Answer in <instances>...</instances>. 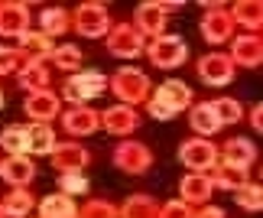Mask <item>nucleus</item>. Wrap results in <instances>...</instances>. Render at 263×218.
<instances>
[{"instance_id": "cd10ccee", "label": "nucleus", "mask_w": 263, "mask_h": 218, "mask_svg": "<svg viewBox=\"0 0 263 218\" xmlns=\"http://www.w3.org/2000/svg\"><path fill=\"white\" fill-rule=\"evenodd\" d=\"M39 212H43V218H75V205L68 195H49V199L39 205Z\"/></svg>"}, {"instance_id": "f257e3e1", "label": "nucleus", "mask_w": 263, "mask_h": 218, "mask_svg": "<svg viewBox=\"0 0 263 218\" xmlns=\"http://www.w3.org/2000/svg\"><path fill=\"white\" fill-rule=\"evenodd\" d=\"M110 88H114V95L120 101L127 104H140L149 92V78L143 72H137V68H120V72L110 78Z\"/></svg>"}, {"instance_id": "bb28decb", "label": "nucleus", "mask_w": 263, "mask_h": 218, "mask_svg": "<svg viewBox=\"0 0 263 218\" xmlns=\"http://www.w3.org/2000/svg\"><path fill=\"white\" fill-rule=\"evenodd\" d=\"M231 20H237V23L257 29L263 23V4H257V0H240V4L234 7V13H231Z\"/></svg>"}, {"instance_id": "393cba45", "label": "nucleus", "mask_w": 263, "mask_h": 218, "mask_svg": "<svg viewBox=\"0 0 263 218\" xmlns=\"http://www.w3.org/2000/svg\"><path fill=\"white\" fill-rule=\"evenodd\" d=\"M192 127H195L198 134H208V137L221 131V121H218V114H215V107H211V101L195 104V111H192Z\"/></svg>"}, {"instance_id": "a878e982", "label": "nucleus", "mask_w": 263, "mask_h": 218, "mask_svg": "<svg viewBox=\"0 0 263 218\" xmlns=\"http://www.w3.org/2000/svg\"><path fill=\"white\" fill-rule=\"evenodd\" d=\"M120 218H159V209H156L153 199H146V195H134V199L124 202Z\"/></svg>"}, {"instance_id": "9b49d317", "label": "nucleus", "mask_w": 263, "mask_h": 218, "mask_svg": "<svg viewBox=\"0 0 263 218\" xmlns=\"http://www.w3.org/2000/svg\"><path fill=\"white\" fill-rule=\"evenodd\" d=\"M62 124H65V131H68V134L85 137V134H95L101 121H98V111H91V107L78 104V107H72V111L62 117Z\"/></svg>"}, {"instance_id": "f8f14e48", "label": "nucleus", "mask_w": 263, "mask_h": 218, "mask_svg": "<svg viewBox=\"0 0 263 218\" xmlns=\"http://www.w3.org/2000/svg\"><path fill=\"white\" fill-rule=\"evenodd\" d=\"M163 23H166L163 4H140V10H137V33L159 36L163 33Z\"/></svg>"}, {"instance_id": "b1692460", "label": "nucleus", "mask_w": 263, "mask_h": 218, "mask_svg": "<svg viewBox=\"0 0 263 218\" xmlns=\"http://www.w3.org/2000/svg\"><path fill=\"white\" fill-rule=\"evenodd\" d=\"M257 160V150H254V143L244 140V137H237V140H228L224 147V163H234V166H247Z\"/></svg>"}, {"instance_id": "a211bd4d", "label": "nucleus", "mask_w": 263, "mask_h": 218, "mask_svg": "<svg viewBox=\"0 0 263 218\" xmlns=\"http://www.w3.org/2000/svg\"><path fill=\"white\" fill-rule=\"evenodd\" d=\"M20 52H23L26 62H39V59L52 56V46H49L46 33H23L20 36Z\"/></svg>"}, {"instance_id": "7c9ffc66", "label": "nucleus", "mask_w": 263, "mask_h": 218, "mask_svg": "<svg viewBox=\"0 0 263 218\" xmlns=\"http://www.w3.org/2000/svg\"><path fill=\"white\" fill-rule=\"evenodd\" d=\"M211 107H215V114H218L221 127H224V124H234V121H240V114H244V107H240V101H234V98H221V101H215Z\"/></svg>"}, {"instance_id": "7ed1b4c3", "label": "nucleus", "mask_w": 263, "mask_h": 218, "mask_svg": "<svg viewBox=\"0 0 263 218\" xmlns=\"http://www.w3.org/2000/svg\"><path fill=\"white\" fill-rule=\"evenodd\" d=\"M75 26L82 36H104L110 26V13L101 4H82L75 10Z\"/></svg>"}, {"instance_id": "c756f323", "label": "nucleus", "mask_w": 263, "mask_h": 218, "mask_svg": "<svg viewBox=\"0 0 263 218\" xmlns=\"http://www.w3.org/2000/svg\"><path fill=\"white\" fill-rule=\"evenodd\" d=\"M0 147L10 150L13 156H23V150H26V127H7V131L0 134Z\"/></svg>"}, {"instance_id": "1a4fd4ad", "label": "nucleus", "mask_w": 263, "mask_h": 218, "mask_svg": "<svg viewBox=\"0 0 263 218\" xmlns=\"http://www.w3.org/2000/svg\"><path fill=\"white\" fill-rule=\"evenodd\" d=\"M208 13H205V20H201V33H205V39L208 43H224V39L231 36V13H224L221 10V4H215V7H205Z\"/></svg>"}, {"instance_id": "412c9836", "label": "nucleus", "mask_w": 263, "mask_h": 218, "mask_svg": "<svg viewBox=\"0 0 263 218\" xmlns=\"http://www.w3.org/2000/svg\"><path fill=\"white\" fill-rule=\"evenodd\" d=\"M211 189H215V183L208 179V176H201V173H192L182 179V199L185 202H205Z\"/></svg>"}, {"instance_id": "c9c22d12", "label": "nucleus", "mask_w": 263, "mask_h": 218, "mask_svg": "<svg viewBox=\"0 0 263 218\" xmlns=\"http://www.w3.org/2000/svg\"><path fill=\"white\" fill-rule=\"evenodd\" d=\"M82 218H117V212L107 202H88L82 209Z\"/></svg>"}, {"instance_id": "58836bf2", "label": "nucleus", "mask_w": 263, "mask_h": 218, "mask_svg": "<svg viewBox=\"0 0 263 218\" xmlns=\"http://www.w3.org/2000/svg\"><path fill=\"white\" fill-rule=\"evenodd\" d=\"M149 114H153L156 121H169V117H173L176 111H169V107L159 101V98H153V101H149Z\"/></svg>"}, {"instance_id": "f03ea898", "label": "nucleus", "mask_w": 263, "mask_h": 218, "mask_svg": "<svg viewBox=\"0 0 263 218\" xmlns=\"http://www.w3.org/2000/svg\"><path fill=\"white\" fill-rule=\"evenodd\" d=\"M185 56H189V46L179 36H156V43L149 46V59L159 68H176L185 62Z\"/></svg>"}, {"instance_id": "473e14b6", "label": "nucleus", "mask_w": 263, "mask_h": 218, "mask_svg": "<svg viewBox=\"0 0 263 218\" xmlns=\"http://www.w3.org/2000/svg\"><path fill=\"white\" fill-rule=\"evenodd\" d=\"M29 209H33V195L29 192H13L4 202V215H10V218H23V215H29Z\"/></svg>"}, {"instance_id": "2eb2a0df", "label": "nucleus", "mask_w": 263, "mask_h": 218, "mask_svg": "<svg viewBox=\"0 0 263 218\" xmlns=\"http://www.w3.org/2000/svg\"><path fill=\"white\" fill-rule=\"evenodd\" d=\"M26 114L36 117V121H49V117L59 114V98L52 92H33L26 98Z\"/></svg>"}, {"instance_id": "4468645a", "label": "nucleus", "mask_w": 263, "mask_h": 218, "mask_svg": "<svg viewBox=\"0 0 263 218\" xmlns=\"http://www.w3.org/2000/svg\"><path fill=\"white\" fill-rule=\"evenodd\" d=\"M101 121H104V127H107L110 134H130V131H137L140 117L134 114V107H124V104H120V107H107Z\"/></svg>"}, {"instance_id": "20e7f679", "label": "nucleus", "mask_w": 263, "mask_h": 218, "mask_svg": "<svg viewBox=\"0 0 263 218\" xmlns=\"http://www.w3.org/2000/svg\"><path fill=\"white\" fill-rule=\"evenodd\" d=\"M107 52L117 56V59H137L140 52H143V36H140L134 26L120 23L114 33L107 36Z\"/></svg>"}, {"instance_id": "423d86ee", "label": "nucleus", "mask_w": 263, "mask_h": 218, "mask_svg": "<svg viewBox=\"0 0 263 218\" xmlns=\"http://www.w3.org/2000/svg\"><path fill=\"white\" fill-rule=\"evenodd\" d=\"M179 160L185 163L189 170L205 173V170H211V166L218 163V150H215V143H208V140H189V143H182Z\"/></svg>"}, {"instance_id": "c85d7f7f", "label": "nucleus", "mask_w": 263, "mask_h": 218, "mask_svg": "<svg viewBox=\"0 0 263 218\" xmlns=\"http://www.w3.org/2000/svg\"><path fill=\"white\" fill-rule=\"evenodd\" d=\"M43 29H46V36H62L65 29H68L65 10H62V7H49V10H43Z\"/></svg>"}, {"instance_id": "5701e85b", "label": "nucleus", "mask_w": 263, "mask_h": 218, "mask_svg": "<svg viewBox=\"0 0 263 218\" xmlns=\"http://www.w3.org/2000/svg\"><path fill=\"white\" fill-rule=\"evenodd\" d=\"M16 82H20V88H29V95H33V92H46L49 72H46L39 62H26V65L16 72Z\"/></svg>"}, {"instance_id": "79ce46f5", "label": "nucleus", "mask_w": 263, "mask_h": 218, "mask_svg": "<svg viewBox=\"0 0 263 218\" xmlns=\"http://www.w3.org/2000/svg\"><path fill=\"white\" fill-rule=\"evenodd\" d=\"M0 107H4V95H0Z\"/></svg>"}, {"instance_id": "39448f33", "label": "nucleus", "mask_w": 263, "mask_h": 218, "mask_svg": "<svg viewBox=\"0 0 263 218\" xmlns=\"http://www.w3.org/2000/svg\"><path fill=\"white\" fill-rule=\"evenodd\" d=\"M104 88H107V78L104 75L82 72V75H75V78H68V82H65V98H68V101H75V104H85L88 98L101 95Z\"/></svg>"}, {"instance_id": "6e6552de", "label": "nucleus", "mask_w": 263, "mask_h": 218, "mask_svg": "<svg viewBox=\"0 0 263 218\" xmlns=\"http://www.w3.org/2000/svg\"><path fill=\"white\" fill-rule=\"evenodd\" d=\"M198 75L208 85H228L234 78V62L228 56H205L198 62Z\"/></svg>"}, {"instance_id": "ea45409f", "label": "nucleus", "mask_w": 263, "mask_h": 218, "mask_svg": "<svg viewBox=\"0 0 263 218\" xmlns=\"http://www.w3.org/2000/svg\"><path fill=\"white\" fill-rule=\"evenodd\" d=\"M195 218H224V212H221V209H201Z\"/></svg>"}, {"instance_id": "a19ab883", "label": "nucleus", "mask_w": 263, "mask_h": 218, "mask_svg": "<svg viewBox=\"0 0 263 218\" xmlns=\"http://www.w3.org/2000/svg\"><path fill=\"white\" fill-rule=\"evenodd\" d=\"M254 127H257V131L263 127V107H254Z\"/></svg>"}, {"instance_id": "4be33fe9", "label": "nucleus", "mask_w": 263, "mask_h": 218, "mask_svg": "<svg viewBox=\"0 0 263 218\" xmlns=\"http://www.w3.org/2000/svg\"><path fill=\"white\" fill-rule=\"evenodd\" d=\"M26 150H29V153H39V156L52 153V150H55V134L49 131L46 124L29 127V131H26Z\"/></svg>"}, {"instance_id": "ddd939ff", "label": "nucleus", "mask_w": 263, "mask_h": 218, "mask_svg": "<svg viewBox=\"0 0 263 218\" xmlns=\"http://www.w3.org/2000/svg\"><path fill=\"white\" fill-rule=\"evenodd\" d=\"M55 166L62 173H82V166L88 163V153L78 143H55Z\"/></svg>"}, {"instance_id": "f3484780", "label": "nucleus", "mask_w": 263, "mask_h": 218, "mask_svg": "<svg viewBox=\"0 0 263 218\" xmlns=\"http://www.w3.org/2000/svg\"><path fill=\"white\" fill-rule=\"evenodd\" d=\"M0 176L10 186H26V183H33V163L26 156H10L7 163H0Z\"/></svg>"}, {"instance_id": "72a5a7b5", "label": "nucleus", "mask_w": 263, "mask_h": 218, "mask_svg": "<svg viewBox=\"0 0 263 218\" xmlns=\"http://www.w3.org/2000/svg\"><path fill=\"white\" fill-rule=\"evenodd\" d=\"M237 195V205L240 209H247V212H257L260 205H263V192H260V186H240V189H234Z\"/></svg>"}, {"instance_id": "0eeeda50", "label": "nucleus", "mask_w": 263, "mask_h": 218, "mask_svg": "<svg viewBox=\"0 0 263 218\" xmlns=\"http://www.w3.org/2000/svg\"><path fill=\"white\" fill-rule=\"evenodd\" d=\"M114 163L120 166L124 173H143L149 163H153V156H149V150L143 143H120L117 147V153H114Z\"/></svg>"}, {"instance_id": "9d476101", "label": "nucleus", "mask_w": 263, "mask_h": 218, "mask_svg": "<svg viewBox=\"0 0 263 218\" xmlns=\"http://www.w3.org/2000/svg\"><path fill=\"white\" fill-rule=\"evenodd\" d=\"M0 33H4V36H23V33H29V13H26L23 4L0 7Z\"/></svg>"}, {"instance_id": "dca6fc26", "label": "nucleus", "mask_w": 263, "mask_h": 218, "mask_svg": "<svg viewBox=\"0 0 263 218\" xmlns=\"http://www.w3.org/2000/svg\"><path fill=\"white\" fill-rule=\"evenodd\" d=\"M231 56H234V62L254 68V65H260V59H263V46H260L257 36H237V39H234V49H231Z\"/></svg>"}, {"instance_id": "f704fd0d", "label": "nucleus", "mask_w": 263, "mask_h": 218, "mask_svg": "<svg viewBox=\"0 0 263 218\" xmlns=\"http://www.w3.org/2000/svg\"><path fill=\"white\" fill-rule=\"evenodd\" d=\"M52 59H55L59 68H78L82 65V49L78 46H59V49H52Z\"/></svg>"}, {"instance_id": "6ab92c4d", "label": "nucleus", "mask_w": 263, "mask_h": 218, "mask_svg": "<svg viewBox=\"0 0 263 218\" xmlns=\"http://www.w3.org/2000/svg\"><path fill=\"white\" fill-rule=\"evenodd\" d=\"M156 98L169 107V111H182V107L192 101V88L182 85V82H166V85H159V95Z\"/></svg>"}, {"instance_id": "4c0bfd02", "label": "nucleus", "mask_w": 263, "mask_h": 218, "mask_svg": "<svg viewBox=\"0 0 263 218\" xmlns=\"http://www.w3.org/2000/svg\"><path fill=\"white\" fill-rule=\"evenodd\" d=\"M159 218H195V215H192V209H189L185 202H169Z\"/></svg>"}, {"instance_id": "2f4dec72", "label": "nucleus", "mask_w": 263, "mask_h": 218, "mask_svg": "<svg viewBox=\"0 0 263 218\" xmlns=\"http://www.w3.org/2000/svg\"><path fill=\"white\" fill-rule=\"evenodd\" d=\"M20 65H26L20 46H0V75H10V72H20Z\"/></svg>"}, {"instance_id": "aec40b11", "label": "nucleus", "mask_w": 263, "mask_h": 218, "mask_svg": "<svg viewBox=\"0 0 263 218\" xmlns=\"http://www.w3.org/2000/svg\"><path fill=\"white\" fill-rule=\"evenodd\" d=\"M211 183L221 186V189H240V186H247V170L244 166H234V163H215V176H211Z\"/></svg>"}, {"instance_id": "e433bc0d", "label": "nucleus", "mask_w": 263, "mask_h": 218, "mask_svg": "<svg viewBox=\"0 0 263 218\" xmlns=\"http://www.w3.org/2000/svg\"><path fill=\"white\" fill-rule=\"evenodd\" d=\"M85 189H88V183H85L82 173H62V192L75 195V192H85Z\"/></svg>"}]
</instances>
